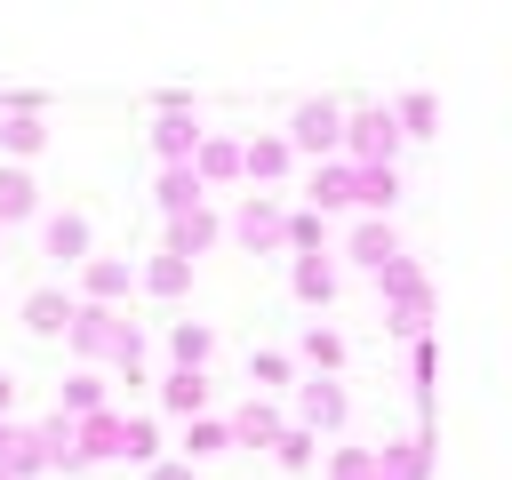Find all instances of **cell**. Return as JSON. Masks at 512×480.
Instances as JSON below:
<instances>
[{
    "label": "cell",
    "instance_id": "22",
    "mask_svg": "<svg viewBox=\"0 0 512 480\" xmlns=\"http://www.w3.org/2000/svg\"><path fill=\"white\" fill-rule=\"evenodd\" d=\"M328 208H352V160H320L312 168V216Z\"/></svg>",
    "mask_w": 512,
    "mask_h": 480
},
{
    "label": "cell",
    "instance_id": "8",
    "mask_svg": "<svg viewBox=\"0 0 512 480\" xmlns=\"http://www.w3.org/2000/svg\"><path fill=\"white\" fill-rule=\"evenodd\" d=\"M344 256H352V264H368V272H384V264H392V256H408V248H400L392 216H360V224H352V240H344Z\"/></svg>",
    "mask_w": 512,
    "mask_h": 480
},
{
    "label": "cell",
    "instance_id": "10",
    "mask_svg": "<svg viewBox=\"0 0 512 480\" xmlns=\"http://www.w3.org/2000/svg\"><path fill=\"white\" fill-rule=\"evenodd\" d=\"M200 136H208V128H200L192 112H160V120H152V152H160V168H184Z\"/></svg>",
    "mask_w": 512,
    "mask_h": 480
},
{
    "label": "cell",
    "instance_id": "1",
    "mask_svg": "<svg viewBox=\"0 0 512 480\" xmlns=\"http://www.w3.org/2000/svg\"><path fill=\"white\" fill-rule=\"evenodd\" d=\"M280 136H288V152H304L312 168H320V160H344V104L304 96V104H296V120H288Z\"/></svg>",
    "mask_w": 512,
    "mask_h": 480
},
{
    "label": "cell",
    "instance_id": "11",
    "mask_svg": "<svg viewBox=\"0 0 512 480\" xmlns=\"http://www.w3.org/2000/svg\"><path fill=\"white\" fill-rule=\"evenodd\" d=\"M160 408L184 416V424L208 416V368H168V376H160Z\"/></svg>",
    "mask_w": 512,
    "mask_h": 480
},
{
    "label": "cell",
    "instance_id": "12",
    "mask_svg": "<svg viewBox=\"0 0 512 480\" xmlns=\"http://www.w3.org/2000/svg\"><path fill=\"white\" fill-rule=\"evenodd\" d=\"M288 416L272 408V400H240L232 416H224V432H232V448H272V432H280Z\"/></svg>",
    "mask_w": 512,
    "mask_h": 480
},
{
    "label": "cell",
    "instance_id": "7",
    "mask_svg": "<svg viewBox=\"0 0 512 480\" xmlns=\"http://www.w3.org/2000/svg\"><path fill=\"white\" fill-rule=\"evenodd\" d=\"M216 240H224L216 208H192V216H168V248H160V256H184V264H200Z\"/></svg>",
    "mask_w": 512,
    "mask_h": 480
},
{
    "label": "cell",
    "instance_id": "17",
    "mask_svg": "<svg viewBox=\"0 0 512 480\" xmlns=\"http://www.w3.org/2000/svg\"><path fill=\"white\" fill-rule=\"evenodd\" d=\"M152 200H160V216H192V208H208V192H200V176H192V160H184V168H160V184H152Z\"/></svg>",
    "mask_w": 512,
    "mask_h": 480
},
{
    "label": "cell",
    "instance_id": "28",
    "mask_svg": "<svg viewBox=\"0 0 512 480\" xmlns=\"http://www.w3.org/2000/svg\"><path fill=\"white\" fill-rule=\"evenodd\" d=\"M320 240H328V216H312V208H288V224H280V248H296V256H320Z\"/></svg>",
    "mask_w": 512,
    "mask_h": 480
},
{
    "label": "cell",
    "instance_id": "9",
    "mask_svg": "<svg viewBox=\"0 0 512 480\" xmlns=\"http://www.w3.org/2000/svg\"><path fill=\"white\" fill-rule=\"evenodd\" d=\"M288 168H296L288 136H248V144H240V176H248V184H264V192H272Z\"/></svg>",
    "mask_w": 512,
    "mask_h": 480
},
{
    "label": "cell",
    "instance_id": "30",
    "mask_svg": "<svg viewBox=\"0 0 512 480\" xmlns=\"http://www.w3.org/2000/svg\"><path fill=\"white\" fill-rule=\"evenodd\" d=\"M120 456L128 464H160V424L152 416H120Z\"/></svg>",
    "mask_w": 512,
    "mask_h": 480
},
{
    "label": "cell",
    "instance_id": "25",
    "mask_svg": "<svg viewBox=\"0 0 512 480\" xmlns=\"http://www.w3.org/2000/svg\"><path fill=\"white\" fill-rule=\"evenodd\" d=\"M384 112H392V128H400V144H408V136H432V120H440V104H432L424 88H408V96H392Z\"/></svg>",
    "mask_w": 512,
    "mask_h": 480
},
{
    "label": "cell",
    "instance_id": "23",
    "mask_svg": "<svg viewBox=\"0 0 512 480\" xmlns=\"http://www.w3.org/2000/svg\"><path fill=\"white\" fill-rule=\"evenodd\" d=\"M48 256L88 264V216H80V208H56V216H48Z\"/></svg>",
    "mask_w": 512,
    "mask_h": 480
},
{
    "label": "cell",
    "instance_id": "35",
    "mask_svg": "<svg viewBox=\"0 0 512 480\" xmlns=\"http://www.w3.org/2000/svg\"><path fill=\"white\" fill-rule=\"evenodd\" d=\"M104 360H120V368H136V360H144V328H136L128 312H120V328H112V352H104Z\"/></svg>",
    "mask_w": 512,
    "mask_h": 480
},
{
    "label": "cell",
    "instance_id": "24",
    "mask_svg": "<svg viewBox=\"0 0 512 480\" xmlns=\"http://www.w3.org/2000/svg\"><path fill=\"white\" fill-rule=\"evenodd\" d=\"M64 320H72V296L64 288H32L24 296V328L32 336H64Z\"/></svg>",
    "mask_w": 512,
    "mask_h": 480
},
{
    "label": "cell",
    "instance_id": "27",
    "mask_svg": "<svg viewBox=\"0 0 512 480\" xmlns=\"http://www.w3.org/2000/svg\"><path fill=\"white\" fill-rule=\"evenodd\" d=\"M32 208H40V184L24 168H0V224H24Z\"/></svg>",
    "mask_w": 512,
    "mask_h": 480
},
{
    "label": "cell",
    "instance_id": "6",
    "mask_svg": "<svg viewBox=\"0 0 512 480\" xmlns=\"http://www.w3.org/2000/svg\"><path fill=\"white\" fill-rule=\"evenodd\" d=\"M376 288H384V312H432V280H424L416 256H392L376 272Z\"/></svg>",
    "mask_w": 512,
    "mask_h": 480
},
{
    "label": "cell",
    "instance_id": "31",
    "mask_svg": "<svg viewBox=\"0 0 512 480\" xmlns=\"http://www.w3.org/2000/svg\"><path fill=\"white\" fill-rule=\"evenodd\" d=\"M224 448H232L224 416H192V424H184V464H200V456H224Z\"/></svg>",
    "mask_w": 512,
    "mask_h": 480
},
{
    "label": "cell",
    "instance_id": "36",
    "mask_svg": "<svg viewBox=\"0 0 512 480\" xmlns=\"http://www.w3.org/2000/svg\"><path fill=\"white\" fill-rule=\"evenodd\" d=\"M368 464H376L368 448H336V456H328V480H368Z\"/></svg>",
    "mask_w": 512,
    "mask_h": 480
},
{
    "label": "cell",
    "instance_id": "34",
    "mask_svg": "<svg viewBox=\"0 0 512 480\" xmlns=\"http://www.w3.org/2000/svg\"><path fill=\"white\" fill-rule=\"evenodd\" d=\"M288 376H296V360H288V352H256V360H248V384H256V400H264L272 384H288Z\"/></svg>",
    "mask_w": 512,
    "mask_h": 480
},
{
    "label": "cell",
    "instance_id": "38",
    "mask_svg": "<svg viewBox=\"0 0 512 480\" xmlns=\"http://www.w3.org/2000/svg\"><path fill=\"white\" fill-rule=\"evenodd\" d=\"M144 480H200V472H192V464H184V456H176V464H152V472H144Z\"/></svg>",
    "mask_w": 512,
    "mask_h": 480
},
{
    "label": "cell",
    "instance_id": "4",
    "mask_svg": "<svg viewBox=\"0 0 512 480\" xmlns=\"http://www.w3.org/2000/svg\"><path fill=\"white\" fill-rule=\"evenodd\" d=\"M344 416H352V400H344V384H336V376H312V384H296V416H288V424H304V432L320 440V432H336Z\"/></svg>",
    "mask_w": 512,
    "mask_h": 480
},
{
    "label": "cell",
    "instance_id": "19",
    "mask_svg": "<svg viewBox=\"0 0 512 480\" xmlns=\"http://www.w3.org/2000/svg\"><path fill=\"white\" fill-rule=\"evenodd\" d=\"M392 200H400V168H352V208L392 216Z\"/></svg>",
    "mask_w": 512,
    "mask_h": 480
},
{
    "label": "cell",
    "instance_id": "21",
    "mask_svg": "<svg viewBox=\"0 0 512 480\" xmlns=\"http://www.w3.org/2000/svg\"><path fill=\"white\" fill-rule=\"evenodd\" d=\"M40 144H48V120H40V112H0V152H8V168L32 160Z\"/></svg>",
    "mask_w": 512,
    "mask_h": 480
},
{
    "label": "cell",
    "instance_id": "5",
    "mask_svg": "<svg viewBox=\"0 0 512 480\" xmlns=\"http://www.w3.org/2000/svg\"><path fill=\"white\" fill-rule=\"evenodd\" d=\"M112 328H120V312H112V304H80V296H72V320H64L72 360H104V352H112Z\"/></svg>",
    "mask_w": 512,
    "mask_h": 480
},
{
    "label": "cell",
    "instance_id": "3",
    "mask_svg": "<svg viewBox=\"0 0 512 480\" xmlns=\"http://www.w3.org/2000/svg\"><path fill=\"white\" fill-rule=\"evenodd\" d=\"M280 224H288V208H280L272 192H248L240 216H232V240H240L248 256H280Z\"/></svg>",
    "mask_w": 512,
    "mask_h": 480
},
{
    "label": "cell",
    "instance_id": "33",
    "mask_svg": "<svg viewBox=\"0 0 512 480\" xmlns=\"http://www.w3.org/2000/svg\"><path fill=\"white\" fill-rule=\"evenodd\" d=\"M264 456H280V464H288V472H304V464H312V456H320V440H312V432H304V424H280V432H272V448H264Z\"/></svg>",
    "mask_w": 512,
    "mask_h": 480
},
{
    "label": "cell",
    "instance_id": "26",
    "mask_svg": "<svg viewBox=\"0 0 512 480\" xmlns=\"http://www.w3.org/2000/svg\"><path fill=\"white\" fill-rule=\"evenodd\" d=\"M296 360H312V376H336V368H344V336L312 320V328H304V344H296Z\"/></svg>",
    "mask_w": 512,
    "mask_h": 480
},
{
    "label": "cell",
    "instance_id": "16",
    "mask_svg": "<svg viewBox=\"0 0 512 480\" xmlns=\"http://www.w3.org/2000/svg\"><path fill=\"white\" fill-rule=\"evenodd\" d=\"M128 280H136V272H128L120 256H88V264H80V304H120Z\"/></svg>",
    "mask_w": 512,
    "mask_h": 480
},
{
    "label": "cell",
    "instance_id": "18",
    "mask_svg": "<svg viewBox=\"0 0 512 480\" xmlns=\"http://www.w3.org/2000/svg\"><path fill=\"white\" fill-rule=\"evenodd\" d=\"M288 288H296V304H328L336 296V256L320 248V256H296L288 264Z\"/></svg>",
    "mask_w": 512,
    "mask_h": 480
},
{
    "label": "cell",
    "instance_id": "13",
    "mask_svg": "<svg viewBox=\"0 0 512 480\" xmlns=\"http://www.w3.org/2000/svg\"><path fill=\"white\" fill-rule=\"evenodd\" d=\"M72 448H80V464H104V456H120V408L72 416Z\"/></svg>",
    "mask_w": 512,
    "mask_h": 480
},
{
    "label": "cell",
    "instance_id": "29",
    "mask_svg": "<svg viewBox=\"0 0 512 480\" xmlns=\"http://www.w3.org/2000/svg\"><path fill=\"white\" fill-rule=\"evenodd\" d=\"M96 408H104V376H96V368L64 376V400H56V416H96Z\"/></svg>",
    "mask_w": 512,
    "mask_h": 480
},
{
    "label": "cell",
    "instance_id": "39",
    "mask_svg": "<svg viewBox=\"0 0 512 480\" xmlns=\"http://www.w3.org/2000/svg\"><path fill=\"white\" fill-rule=\"evenodd\" d=\"M8 400H16V376H8V368H0V416H8Z\"/></svg>",
    "mask_w": 512,
    "mask_h": 480
},
{
    "label": "cell",
    "instance_id": "15",
    "mask_svg": "<svg viewBox=\"0 0 512 480\" xmlns=\"http://www.w3.org/2000/svg\"><path fill=\"white\" fill-rule=\"evenodd\" d=\"M192 176H200V192L232 184V176H240V144H232V136H200V144H192Z\"/></svg>",
    "mask_w": 512,
    "mask_h": 480
},
{
    "label": "cell",
    "instance_id": "20",
    "mask_svg": "<svg viewBox=\"0 0 512 480\" xmlns=\"http://www.w3.org/2000/svg\"><path fill=\"white\" fill-rule=\"evenodd\" d=\"M168 360H176V368H208V360H216V328H208V320H176V328H168Z\"/></svg>",
    "mask_w": 512,
    "mask_h": 480
},
{
    "label": "cell",
    "instance_id": "40",
    "mask_svg": "<svg viewBox=\"0 0 512 480\" xmlns=\"http://www.w3.org/2000/svg\"><path fill=\"white\" fill-rule=\"evenodd\" d=\"M368 480H384V472H376V464H368Z\"/></svg>",
    "mask_w": 512,
    "mask_h": 480
},
{
    "label": "cell",
    "instance_id": "2",
    "mask_svg": "<svg viewBox=\"0 0 512 480\" xmlns=\"http://www.w3.org/2000/svg\"><path fill=\"white\" fill-rule=\"evenodd\" d=\"M392 152H400V128H392L384 104L344 112V160H352V168H392Z\"/></svg>",
    "mask_w": 512,
    "mask_h": 480
},
{
    "label": "cell",
    "instance_id": "41",
    "mask_svg": "<svg viewBox=\"0 0 512 480\" xmlns=\"http://www.w3.org/2000/svg\"><path fill=\"white\" fill-rule=\"evenodd\" d=\"M0 480H8V472H0Z\"/></svg>",
    "mask_w": 512,
    "mask_h": 480
},
{
    "label": "cell",
    "instance_id": "37",
    "mask_svg": "<svg viewBox=\"0 0 512 480\" xmlns=\"http://www.w3.org/2000/svg\"><path fill=\"white\" fill-rule=\"evenodd\" d=\"M16 448H24V424H16V416H0V464H8Z\"/></svg>",
    "mask_w": 512,
    "mask_h": 480
},
{
    "label": "cell",
    "instance_id": "14",
    "mask_svg": "<svg viewBox=\"0 0 512 480\" xmlns=\"http://www.w3.org/2000/svg\"><path fill=\"white\" fill-rule=\"evenodd\" d=\"M432 448H440L432 432H408V440L376 448V472H384V480H424V472H432Z\"/></svg>",
    "mask_w": 512,
    "mask_h": 480
},
{
    "label": "cell",
    "instance_id": "32",
    "mask_svg": "<svg viewBox=\"0 0 512 480\" xmlns=\"http://www.w3.org/2000/svg\"><path fill=\"white\" fill-rule=\"evenodd\" d=\"M136 280H144L152 296H184V288H192V264H184V256H152Z\"/></svg>",
    "mask_w": 512,
    "mask_h": 480
}]
</instances>
